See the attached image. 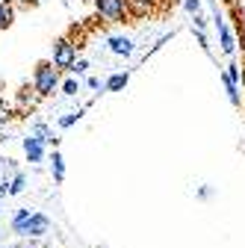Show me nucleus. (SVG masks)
I'll list each match as a JSON object with an SVG mask.
<instances>
[{
	"label": "nucleus",
	"instance_id": "nucleus-1",
	"mask_svg": "<svg viewBox=\"0 0 245 248\" xmlns=\"http://www.w3.org/2000/svg\"><path fill=\"white\" fill-rule=\"evenodd\" d=\"M50 231V219L45 213H33L30 207H21L15 216H12V233H18V236H30V239H39V236H45Z\"/></svg>",
	"mask_w": 245,
	"mask_h": 248
},
{
	"label": "nucleus",
	"instance_id": "nucleus-2",
	"mask_svg": "<svg viewBox=\"0 0 245 248\" xmlns=\"http://www.w3.org/2000/svg\"><path fill=\"white\" fill-rule=\"evenodd\" d=\"M56 86H59V68L53 65V62H39L36 65V71H33V89L39 92L42 98H50L53 92H56Z\"/></svg>",
	"mask_w": 245,
	"mask_h": 248
},
{
	"label": "nucleus",
	"instance_id": "nucleus-3",
	"mask_svg": "<svg viewBox=\"0 0 245 248\" xmlns=\"http://www.w3.org/2000/svg\"><path fill=\"white\" fill-rule=\"evenodd\" d=\"M95 9L104 21L109 24H124L130 18V9H127V0H95Z\"/></svg>",
	"mask_w": 245,
	"mask_h": 248
},
{
	"label": "nucleus",
	"instance_id": "nucleus-4",
	"mask_svg": "<svg viewBox=\"0 0 245 248\" xmlns=\"http://www.w3.org/2000/svg\"><path fill=\"white\" fill-rule=\"evenodd\" d=\"M53 65L59 68V71H71L74 68V62H77V45H71L68 39H56V45H53Z\"/></svg>",
	"mask_w": 245,
	"mask_h": 248
},
{
	"label": "nucleus",
	"instance_id": "nucleus-5",
	"mask_svg": "<svg viewBox=\"0 0 245 248\" xmlns=\"http://www.w3.org/2000/svg\"><path fill=\"white\" fill-rule=\"evenodd\" d=\"M24 157H27L30 163H42V160H45V142H42L39 136L30 133V136L24 139Z\"/></svg>",
	"mask_w": 245,
	"mask_h": 248
},
{
	"label": "nucleus",
	"instance_id": "nucleus-6",
	"mask_svg": "<svg viewBox=\"0 0 245 248\" xmlns=\"http://www.w3.org/2000/svg\"><path fill=\"white\" fill-rule=\"evenodd\" d=\"M213 21H216V30H219V42H222V53H233V33H230V30H228V24H225V18L216 12V18H213Z\"/></svg>",
	"mask_w": 245,
	"mask_h": 248
},
{
	"label": "nucleus",
	"instance_id": "nucleus-7",
	"mask_svg": "<svg viewBox=\"0 0 245 248\" xmlns=\"http://www.w3.org/2000/svg\"><path fill=\"white\" fill-rule=\"evenodd\" d=\"M107 45H109V50H112L115 56H130V53H133V42H130L127 36H109Z\"/></svg>",
	"mask_w": 245,
	"mask_h": 248
},
{
	"label": "nucleus",
	"instance_id": "nucleus-8",
	"mask_svg": "<svg viewBox=\"0 0 245 248\" xmlns=\"http://www.w3.org/2000/svg\"><path fill=\"white\" fill-rule=\"evenodd\" d=\"M154 6H157V0H127V9H130L133 18L151 15V12H154Z\"/></svg>",
	"mask_w": 245,
	"mask_h": 248
},
{
	"label": "nucleus",
	"instance_id": "nucleus-9",
	"mask_svg": "<svg viewBox=\"0 0 245 248\" xmlns=\"http://www.w3.org/2000/svg\"><path fill=\"white\" fill-rule=\"evenodd\" d=\"M127 80H130V74H127V71H115V74H109V77H107L104 89H107V92H121V89L127 86Z\"/></svg>",
	"mask_w": 245,
	"mask_h": 248
},
{
	"label": "nucleus",
	"instance_id": "nucleus-10",
	"mask_svg": "<svg viewBox=\"0 0 245 248\" xmlns=\"http://www.w3.org/2000/svg\"><path fill=\"white\" fill-rule=\"evenodd\" d=\"M50 169H53V180H56V183L65 180V160H62V154H59L56 148H53V154H50Z\"/></svg>",
	"mask_w": 245,
	"mask_h": 248
},
{
	"label": "nucleus",
	"instance_id": "nucleus-11",
	"mask_svg": "<svg viewBox=\"0 0 245 248\" xmlns=\"http://www.w3.org/2000/svg\"><path fill=\"white\" fill-rule=\"evenodd\" d=\"M33 136H39V139H42L45 145H53V148H56V142H59V139H56V136L50 133V127H47V124H42V121H39L36 127H33Z\"/></svg>",
	"mask_w": 245,
	"mask_h": 248
},
{
	"label": "nucleus",
	"instance_id": "nucleus-12",
	"mask_svg": "<svg viewBox=\"0 0 245 248\" xmlns=\"http://www.w3.org/2000/svg\"><path fill=\"white\" fill-rule=\"evenodd\" d=\"M222 80H225V92H228L230 104H233V107H239V92H236V80H230L228 74H222Z\"/></svg>",
	"mask_w": 245,
	"mask_h": 248
},
{
	"label": "nucleus",
	"instance_id": "nucleus-13",
	"mask_svg": "<svg viewBox=\"0 0 245 248\" xmlns=\"http://www.w3.org/2000/svg\"><path fill=\"white\" fill-rule=\"evenodd\" d=\"M12 15H15L12 6L6 3V0H0V30H6V27L12 24Z\"/></svg>",
	"mask_w": 245,
	"mask_h": 248
},
{
	"label": "nucleus",
	"instance_id": "nucleus-14",
	"mask_svg": "<svg viewBox=\"0 0 245 248\" xmlns=\"http://www.w3.org/2000/svg\"><path fill=\"white\" fill-rule=\"evenodd\" d=\"M83 118V109H77V112H65L62 118H59V127H62V130H68V127H74V124Z\"/></svg>",
	"mask_w": 245,
	"mask_h": 248
},
{
	"label": "nucleus",
	"instance_id": "nucleus-15",
	"mask_svg": "<svg viewBox=\"0 0 245 248\" xmlns=\"http://www.w3.org/2000/svg\"><path fill=\"white\" fill-rule=\"evenodd\" d=\"M24 186H27V177H24L21 171H15V177H12V183H9V192H12V195H21Z\"/></svg>",
	"mask_w": 245,
	"mask_h": 248
},
{
	"label": "nucleus",
	"instance_id": "nucleus-16",
	"mask_svg": "<svg viewBox=\"0 0 245 248\" xmlns=\"http://www.w3.org/2000/svg\"><path fill=\"white\" fill-rule=\"evenodd\" d=\"M62 92H65V95H77V92H80V83H77V80H65V83H62Z\"/></svg>",
	"mask_w": 245,
	"mask_h": 248
},
{
	"label": "nucleus",
	"instance_id": "nucleus-17",
	"mask_svg": "<svg viewBox=\"0 0 245 248\" xmlns=\"http://www.w3.org/2000/svg\"><path fill=\"white\" fill-rule=\"evenodd\" d=\"M183 6H186V12H189V15H198V12H201V0H186Z\"/></svg>",
	"mask_w": 245,
	"mask_h": 248
},
{
	"label": "nucleus",
	"instance_id": "nucleus-18",
	"mask_svg": "<svg viewBox=\"0 0 245 248\" xmlns=\"http://www.w3.org/2000/svg\"><path fill=\"white\" fill-rule=\"evenodd\" d=\"M71 71H74V74H86V71H89V62H86V59H77Z\"/></svg>",
	"mask_w": 245,
	"mask_h": 248
},
{
	"label": "nucleus",
	"instance_id": "nucleus-19",
	"mask_svg": "<svg viewBox=\"0 0 245 248\" xmlns=\"http://www.w3.org/2000/svg\"><path fill=\"white\" fill-rule=\"evenodd\" d=\"M86 86H89V89H101V80H98V77H89Z\"/></svg>",
	"mask_w": 245,
	"mask_h": 248
}]
</instances>
